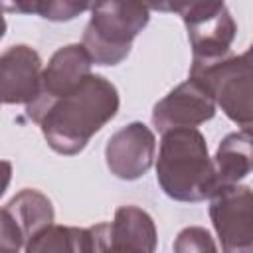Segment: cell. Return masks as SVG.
Listing matches in <instances>:
<instances>
[{
	"mask_svg": "<svg viewBox=\"0 0 253 253\" xmlns=\"http://www.w3.org/2000/svg\"><path fill=\"white\" fill-rule=\"evenodd\" d=\"M95 0H40L38 14L49 22H69L91 10Z\"/></svg>",
	"mask_w": 253,
	"mask_h": 253,
	"instance_id": "obj_16",
	"label": "cell"
},
{
	"mask_svg": "<svg viewBox=\"0 0 253 253\" xmlns=\"http://www.w3.org/2000/svg\"><path fill=\"white\" fill-rule=\"evenodd\" d=\"M4 10L10 14H38L40 0H2Z\"/></svg>",
	"mask_w": 253,
	"mask_h": 253,
	"instance_id": "obj_18",
	"label": "cell"
},
{
	"mask_svg": "<svg viewBox=\"0 0 253 253\" xmlns=\"http://www.w3.org/2000/svg\"><path fill=\"white\" fill-rule=\"evenodd\" d=\"M156 158V136L150 126L132 121L115 130L105 144V162L119 180L142 178Z\"/></svg>",
	"mask_w": 253,
	"mask_h": 253,
	"instance_id": "obj_8",
	"label": "cell"
},
{
	"mask_svg": "<svg viewBox=\"0 0 253 253\" xmlns=\"http://www.w3.org/2000/svg\"><path fill=\"white\" fill-rule=\"evenodd\" d=\"M42 57L26 43L0 55V97L4 105H30L42 91Z\"/></svg>",
	"mask_w": 253,
	"mask_h": 253,
	"instance_id": "obj_9",
	"label": "cell"
},
{
	"mask_svg": "<svg viewBox=\"0 0 253 253\" xmlns=\"http://www.w3.org/2000/svg\"><path fill=\"white\" fill-rule=\"evenodd\" d=\"M223 6V0H166L168 12L178 14L186 26L215 16Z\"/></svg>",
	"mask_w": 253,
	"mask_h": 253,
	"instance_id": "obj_15",
	"label": "cell"
},
{
	"mask_svg": "<svg viewBox=\"0 0 253 253\" xmlns=\"http://www.w3.org/2000/svg\"><path fill=\"white\" fill-rule=\"evenodd\" d=\"M156 180L162 192L176 202H204L217 188L213 158L198 126H178L162 132Z\"/></svg>",
	"mask_w": 253,
	"mask_h": 253,
	"instance_id": "obj_2",
	"label": "cell"
},
{
	"mask_svg": "<svg viewBox=\"0 0 253 253\" xmlns=\"http://www.w3.org/2000/svg\"><path fill=\"white\" fill-rule=\"evenodd\" d=\"M55 219L51 200L34 188L20 190L0 210V249L20 251Z\"/></svg>",
	"mask_w": 253,
	"mask_h": 253,
	"instance_id": "obj_6",
	"label": "cell"
},
{
	"mask_svg": "<svg viewBox=\"0 0 253 253\" xmlns=\"http://www.w3.org/2000/svg\"><path fill=\"white\" fill-rule=\"evenodd\" d=\"M210 219L225 253H253V190L221 184L210 196Z\"/></svg>",
	"mask_w": 253,
	"mask_h": 253,
	"instance_id": "obj_5",
	"label": "cell"
},
{
	"mask_svg": "<svg viewBox=\"0 0 253 253\" xmlns=\"http://www.w3.org/2000/svg\"><path fill=\"white\" fill-rule=\"evenodd\" d=\"M192 47V69L208 67L231 53V43L237 34V26L229 10L223 6L215 16L186 26Z\"/></svg>",
	"mask_w": 253,
	"mask_h": 253,
	"instance_id": "obj_11",
	"label": "cell"
},
{
	"mask_svg": "<svg viewBox=\"0 0 253 253\" xmlns=\"http://www.w3.org/2000/svg\"><path fill=\"white\" fill-rule=\"evenodd\" d=\"M121 97L117 87L99 73L85 77L75 89L61 97L26 105L47 146L63 156L79 154L89 140L119 113Z\"/></svg>",
	"mask_w": 253,
	"mask_h": 253,
	"instance_id": "obj_1",
	"label": "cell"
},
{
	"mask_svg": "<svg viewBox=\"0 0 253 253\" xmlns=\"http://www.w3.org/2000/svg\"><path fill=\"white\" fill-rule=\"evenodd\" d=\"M148 22L150 8L142 0H95L81 43L95 65H119Z\"/></svg>",
	"mask_w": 253,
	"mask_h": 253,
	"instance_id": "obj_3",
	"label": "cell"
},
{
	"mask_svg": "<svg viewBox=\"0 0 253 253\" xmlns=\"http://www.w3.org/2000/svg\"><path fill=\"white\" fill-rule=\"evenodd\" d=\"M28 253H91L97 251L93 227L47 225L26 245Z\"/></svg>",
	"mask_w": 253,
	"mask_h": 253,
	"instance_id": "obj_14",
	"label": "cell"
},
{
	"mask_svg": "<svg viewBox=\"0 0 253 253\" xmlns=\"http://www.w3.org/2000/svg\"><path fill=\"white\" fill-rule=\"evenodd\" d=\"M93 59L83 43H69L59 47L47 61L42 73V91L32 103L51 101L75 89L85 77H89Z\"/></svg>",
	"mask_w": 253,
	"mask_h": 253,
	"instance_id": "obj_10",
	"label": "cell"
},
{
	"mask_svg": "<svg viewBox=\"0 0 253 253\" xmlns=\"http://www.w3.org/2000/svg\"><path fill=\"white\" fill-rule=\"evenodd\" d=\"M174 251L178 253H192V251H217V245L213 243V237L206 227L190 225L184 227L174 241Z\"/></svg>",
	"mask_w": 253,
	"mask_h": 253,
	"instance_id": "obj_17",
	"label": "cell"
},
{
	"mask_svg": "<svg viewBox=\"0 0 253 253\" xmlns=\"http://www.w3.org/2000/svg\"><path fill=\"white\" fill-rule=\"evenodd\" d=\"M107 243L111 251L152 253L158 243V231L152 215L138 206H121L107 225Z\"/></svg>",
	"mask_w": 253,
	"mask_h": 253,
	"instance_id": "obj_12",
	"label": "cell"
},
{
	"mask_svg": "<svg viewBox=\"0 0 253 253\" xmlns=\"http://www.w3.org/2000/svg\"><path fill=\"white\" fill-rule=\"evenodd\" d=\"M217 103L208 85L196 77H188L164 95L152 109V125L158 132L178 126H198L215 117Z\"/></svg>",
	"mask_w": 253,
	"mask_h": 253,
	"instance_id": "obj_7",
	"label": "cell"
},
{
	"mask_svg": "<svg viewBox=\"0 0 253 253\" xmlns=\"http://www.w3.org/2000/svg\"><path fill=\"white\" fill-rule=\"evenodd\" d=\"M190 77L208 85L229 121L253 132V43L241 55L229 53L208 67L192 69Z\"/></svg>",
	"mask_w": 253,
	"mask_h": 253,
	"instance_id": "obj_4",
	"label": "cell"
},
{
	"mask_svg": "<svg viewBox=\"0 0 253 253\" xmlns=\"http://www.w3.org/2000/svg\"><path fill=\"white\" fill-rule=\"evenodd\" d=\"M217 186L235 184L253 172V132L235 130L221 138L213 156Z\"/></svg>",
	"mask_w": 253,
	"mask_h": 253,
	"instance_id": "obj_13",
	"label": "cell"
}]
</instances>
